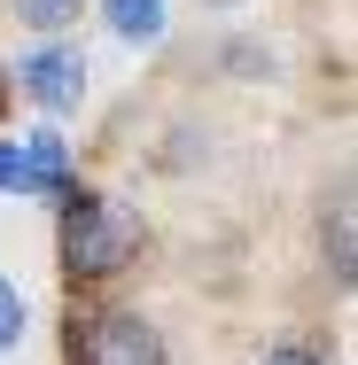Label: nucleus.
I'll use <instances>...</instances> for the list:
<instances>
[{
	"instance_id": "nucleus-1",
	"label": "nucleus",
	"mask_w": 358,
	"mask_h": 365,
	"mask_svg": "<svg viewBox=\"0 0 358 365\" xmlns=\"http://www.w3.org/2000/svg\"><path fill=\"white\" fill-rule=\"evenodd\" d=\"M141 249V218L109 195H71L63 202V272L71 280H109Z\"/></svg>"
},
{
	"instance_id": "nucleus-2",
	"label": "nucleus",
	"mask_w": 358,
	"mask_h": 365,
	"mask_svg": "<svg viewBox=\"0 0 358 365\" xmlns=\"http://www.w3.org/2000/svg\"><path fill=\"white\" fill-rule=\"evenodd\" d=\"M71 365H164V334L141 311H94L71 327Z\"/></svg>"
},
{
	"instance_id": "nucleus-3",
	"label": "nucleus",
	"mask_w": 358,
	"mask_h": 365,
	"mask_svg": "<svg viewBox=\"0 0 358 365\" xmlns=\"http://www.w3.org/2000/svg\"><path fill=\"white\" fill-rule=\"evenodd\" d=\"M71 171H63V140L55 133H31V140H0V195H63Z\"/></svg>"
},
{
	"instance_id": "nucleus-4",
	"label": "nucleus",
	"mask_w": 358,
	"mask_h": 365,
	"mask_svg": "<svg viewBox=\"0 0 358 365\" xmlns=\"http://www.w3.org/2000/svg\"><path fill=\"white\" fill-rule=\"evenodd\" d=\"M16 78H24V93L47 101V109H78V101H86V55L63 47V39H55V47H31Z\"/></svg>"
},
{
	"instance_id": "nucleus-5",
	"label": "nucleus",
	"mask_w": 358,
	"mask_h": 365,
	"mask_svg": "<svg viewBox=\"0 0 358 365\" xmlns=\"http://www.w3.org/2000/svg\"><path fill=\"white\" fill-rule=\"evenodd\" d=\"M101 8H109V31L117 39H133V47L164 39V0H101Z\"/></svg>"
},
{
	"instance_id": "nucleus-6",
	"label": "nucleus",
	"mask_w": 358,
	"mask_h": 365,
	"mask_svg": "<svg viewBox=\"0 0 358 365\" xmlns=\"http://www.w3.org/2000/svg\"><path fill=\"white\" fill-rule=\"evenodd\" d=\"M327 264H335V280L351 288V272H358V241H351V195H335V210H327Z\"/></svg>"
},
{
	"instance_id": "nucleus-7",
	"label": "nucleus",
	"mask_w": 358,
	"mask_h": 365,
	"mask_svg": "<svg viewBox=\"0 0 358 365\" xmlns=\"http://www.w3.org/2000/svg\"><path fill=\"white\" fill-rule=\"evenodd\" d=\"M78 8H86V0H16V16H24L31 31H63V24H78Z\"/></svg>"
},
{
	"instance_id": "nucleus-8",
	"label": "nucleus",
	"mask_w": 358,
	"mask_h": 365,
	"mask_svg": "<svg viewBox=\"0 0 358 365\" xmlns=\"http://www.w3.org/2000/svg\"><path fill=\"white\" fill-rule=\"evenodd\" d=\"M24 342V295H16V280H0V358Z\"/></svg>"
},
{
	"instance_id": "nucleus-9",
	"label": "nucleus",
	"mask_w": 358,
	"mask_h": 365,
	"mask_svg": "<svg viewBox=\"0 0 358 365\" xmlns=\"http://www.w3.org/2000/svg\"><path fill=\"white\" fill-rule=\"evenodd\" d=\"M265 365H319V358H312L304 342H288V350H265Z\"/></svg>"
},
{
	"instance_id": "nucleus-10",
	"label": "nucleus",
	"mask_w": 358,
	"mask_h": 365,
	"mask_svg": "<svg viewBox=\"0 0 358 365\" xmlns=\"http://www.w3.org/2000/svg\"><path fill=\"white\" fill-rule=\"evenodd\" d=\"M211 8H234V0H211Z\"/></svg>"
}]
</instances>
